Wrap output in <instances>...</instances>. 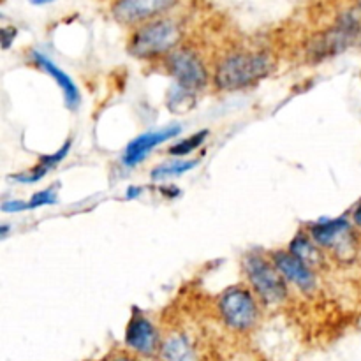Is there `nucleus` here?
Instances as JSON below:
<instances>
[{
  "instance_id": "39448f33",
  "label": "nucleus",
  "mask_w": 361,
  "mask_h": 361,
  "mask_svg": "<svg viewBox=\"0 0 361 361\" xmlns=\"http://www.w3.org/2000/svg\"><path fill=\"white\" fill-rule=\"evenodd\" d=\"M309 236L317 245L334 250L338 259L351 261L355 257V233L345 219H328V221L314 222L309 228Z\"/></svg>"
},
{
  "instance_id": "f8f14e48",
  "label": "nucleus",
  "mask_w": 361,
  "mask_h": 361,
  "mask_svg": "<svg viewBox=\"0 0 361 361\" xmlns=\"http://www.w3.org/2000/svg\"><path fill=\"white\" fill-rule=\"evenodd\" d=\"M32 60H34V63L39 67V69L44 71L46 74H49V76L56 81V85H59L60 90H62L63 99H66L67 108L76 109L78 106H80L81 97H80V90H78V87L74 85V81L71 80L69 74L63 73L55 62H51V60L41 51H32Z\"/></svg>"
},
{
  "instance_id": "f257e3e1",
  "label": "nucleus",
  "mask_w": 361,
  "mask_h": 361,
  "mask_svg": "<svg viewBox=\"0 0 361 361\" xmlns=\"http://www.w3.org/2000/svg\"><path fill=\"white\" fill-rule=\"evenodd\" d=\"M275 60L270 53H235L221 60L214 74L215 87L221 90H242L270 76Z\"/></svg>"
},
{
  "instance_id": "0eeeda50",
  "label": "nucleus",
  "mask_w": 361,
  "mask_h": 361,
  "mask_svg": "<svg viewBox=\"0 0 361 361\" xmlns=\"http://www.w3.org/2000/svg\"><path fill=\"white\" fill-rule=\"evenodd\" d=\"M178 4L180 0H115L111 4V14L120 25L140 27L148 21L164 18Z\"/></svg>"
},
{
  "instance_id": "aec40b11",
  "label": "nucleus",
  "mask_w": 361,
  "mask_h": 361,
  "mask_svg": "<svg viewBox=\"0 0 361 361\" xmlns=\"http://www.w3.org/2000/svg\"><path fill=\"white\" fill-rule=\"evenodd\" d=\"M16 34H18V30L14 27H4L2 28V46L4 48L6 49L9 48L11 42L16 39Z\"/></svg>"
},
{
  "instance_id": "6ab92c4d",
  "label": "nucleus",
  "mask_w": 361,
  "mask_h": 361,
  "mask_svg": "<svg viewBox=\"0 0 361 361\" xmlns=\"http://www.w3.org/2000/svg\"><path fill=\"white\" fill-rule=\"evenodd\" d=\"M2 210L6 212V214H16V212H23V210H28V201H4L2 203Z\"/></svg>"
},
{
  "instance_id": "dca6fc26",
  "label": "nucleus",
  "mask_w": 361,
  "mask_h": 361,
  "mask_svg": "<svg viewBox=\"0 0 361 361\" xmlns=\"http://www.w3.org/2000/svg\"><path fill=\"white\" fill-rule=\"evenodd\" d=\"M197 164H200V161H175V162H169V164H162L152 171V178L162 180V178H168V176L183 175V173L196 168Z\"/></svg>"
},
{
  "instance_id": "f3484780",
  "label": "nucleus",
  "mask_w": 361,
  "mask_h": 361,
  "mask_svg": "<svg viewBox=\"0 0 361 361\" xmlns=\"http://www.w3.org/2000/svg\"><path fill=\"white\" fill-rule=\"evenodd\" d=\"M207 137H208V130H200V133L192 134V136L187 137V140L178 141V143L173 145V147L169 148V154L175 155V157H183V155L192 154L194 150H197V148L204 143Z\"/></svg>"
},
{
  "instance_id": "b1692460",
  "label": "nucleus",
  "mask_w": 361,
  "mask_h": 361,
  "mask_svg": "<svg viewBox=\"0 0 361 361\" xmlns=\"http://www.w3.org/2000/svg\"><path fill=\"white\" fill-rule=\"evenodd\" d=\"M28 2L34 4V6H46V4H51L55 0H28Z\"/></svg>"
},
{
  "instance_id": "6e6552de",
  "label": "nucleus",
  "mask_w": 361,
  "mask_h": 361,
  "mask_svg": "<svg viewBox=\"0 0 361 361\" xmlns=\"http://www.w3.org/2000/svg\"><path fill=\"white\" fill-rule=\"evenodd\" d=\"M166 63H168V71L171 73V76L175 78V83L196 92L208 85L207 67H204L203 60L192 49H175V51L168 55Z\"/></svg>"
},
{
  "instance_id": "393cba45",
  "label": "nucleus",
  "mask_w": 361,
  "mask_h": 361,
  "mask_svg": "<svg viewBox=\"0 0 361 361\" xmlns=\"http://www.w3.org/2000/svg\"><path fill=\"white\" fill-rule=\"evenodd\" d=\"M358 4H360V9H361V0H358Z\"/></svg>"
},
{
  "instance_id": "9d476101",
  "label": "nucleus",
  "mask_w": 361,
  "mask_h": 361,
  "mask_svg": "<svg viewBox=\"0 0 361 361\" xmlns=\"http://www.w3.org/2000/svg\"><path fill=\"white\" fill-rule=\"evenodd\" d=\"M180 133H182V127L169 126L166 127V129L155 130V133L141 134V136H137L136 140H133L127 145L126 154H123V164L129 166V168L140 164L141 161L147 159V155L150 154L152 148L159 147V145L164 143V141L173 140V137L178 136Z\"/></svg>"
},
{
  "instance_id": "f03ea898",
  "label": "nucleus",
  "mask_w": 361,
  "mask_h": 361,
  "mask_svg": "<svg viewBox=\"0 0 361 361\" xmlns=\"http://www.w3.org/2000/svg\"><path fill=\"white\" fill-rule=\"evenodd\" d=\"M182 37V25L164 16L134 28L127 49L136 59H155L175 51Z\"/></svg>"
},
{
  "instance_id": "4468645a",
  "label": "nucleus",
  "mask_w": 361,
  "mask_h": 361,
  "mask_svg": "<svg viewBox=\"0 0 361 361\" xmlns=\"http://www.w3.org/2000/svg\"><path fill=\"white\" fill-rule=\"evenodd\" d=\"M289 252H291L296 259L305 263L310 270H312V268L321 267L324 261L323 254H321V250L317 249V243L314 242L310 236L303 235V233H300L298 236H295V240H293L291 245H289Z\"/></svg>"
},
{
  "instance_id": "ddd939ff",
  "label": "nucleus",
  "mask_w": 361,
  "mask_h": 361,
  "mask_svg": "<svg viewBox=\"0 0 361 361\" xmlns=\"http://www.w3.org/2000/svg\"><path fill=\"white\" fill-rule=\"evenodd\" d=\"M159 358L161 361H197V355L185 335H171L162 342Z\"/></svg>"
},
{
  "instance_id": "5701e85b",
  "label": "nucleus",
  "mask_w": 361,
  "mask_h": 361,
  "mask_svg": "<svg viewBox=\"0 0 361 361\" xmlns=\"http://www.w3.org/2000/svg\"><path fill=\"white\" fill-rule=\"evenodd\" d=\"M109 361H140V360H136L134 356H129V355H118V356H113Z\"/></svg>"
},
{
  "instance_id": "412c9836",
  "label": "nucleus",
  "mask_w": 361,
  "mask_h": 361,
  "mask_svg": "<svg viewBox=\"0 0 361 361\" xmlns=\"http://www.w3.org/2000/svg\"><path fill=\"white\" fill-rule=\"evenodd\" d=\"M137 196H141V187H129L126 192L127 200H136Z\"/></svg>"
},
{
  "instance_id": "2eb2a0df",
  "label": "nucleus",
  "mask_w": 361,
  "mask_h": 361,
  "mask_svg": "<svg viewBox=\"0 0 361 361\" xmlns=\"http://www.w3.org/2000/svg\"><path fill=\"white\" fill-rule=\"evenodd\" d=\"M166 104H168L169 111L176 113V115L189 113L197 104L196 90H190V88L182 87L178 83H173V87L168 92V101H166Z\"/></svg>"
},
{
  "instance_id": "1a4fd4ad",
  "label": "nucleus",
  "mask_w": 361,
  "mask_h": 361,
  "mask_svg": "<svg viewBox=\"0 0 361 361\" xmlns=\"http://www.w3.org/2000/svg\"><path fill=\"white\" fill-rule=\"evenodd\" d=\"M126 345L136 355L152 358L161 353L159 331L143 314L134 312L126 328Z\"/></svg>"
},
{
  "instance_id": "a211bd4d",
  "label": "nucleus",
  "mask_w": 361,
  "mask_h": 361,
  "mask_svg": "<svg viewBox=\"0 0 361 361\" xmlns=\"http://www.w3.org/2000/svg\"><path fill=\"white\" fill-rule=\"evenodd\" d=\"M56 189L55 187H48L44 190H39L32 196V200L28 201V210H35V208H41V207H49V204H55L56 203Z\"/></svg>"
},
{
  "instance_id": "7ed1b4c3",
  "label": "nucleus",
  "mask_w": 361,
  "mask_h": 361,
  "mask_svg": "<svg viewBox=\"0 0 361 361\" xmlns=\"http://www.w3.org/2000/svg\"><path fill=\"white\" fill-rule=\"evenodd\" d=\"M361 35V21L353 11H345L338 16L337 23L324 32L314 35L309 44V59L324 60L345 51Z\"/></svg>"
},
{
  "instance_id": "9b49d317",
  "label": "nucleus",
  "mask_w": 361,
  "mask_h": 361,
  "mask_svg": "<svg viewBox=\"0 0 361 361\" xmlns=\"http://www.w3.org/2000/svg\"><path fill=\"white\" fill-rule=\"evenodd\" d=\"M274 264L277 267V270L281 271L282 277L286 281L293 282L296 288H300L302 291L310 293L316 288V277H314V271L307 267L305 263H302L300 259H296L291 252H282L277 250L271 256Z\"/></svg>"
},
{
  "instance_id": "423d86ee",
  "label": "nucleus",
  "mask_w": 361,
  "mask_h": 361,
  "mask_svg": "<svg viewBox=\"0 0 361 361\" xmlns=\"http://www.w3.org/2000/svg\"><path fill=\"white\" fill-rule=\"evenodd\" d=\"M219 312L229 328L236 331H247L256 326L259 310L256 300L243 288H229L219 300Z\"/></svg>"
},
{
  "instance_id": "4be33fe9",
  "label": "nucleus",
  "mask_w": 361,
  "mask_h": 361,
  "mask_svg": "<svg viewBox=\"0 0 361 361\" xmlns=\"http://www.w3.org/2000/svg\"><path fill=\"white\" fill-rule=\"evenodd\" d=\"M353 219H355V224L361 229V203L358 204V207H356L355 214H353Z\"/></svg>"
},
{
  "instance_id": "20e7f679",
  "label": "nucleus",
  "mask_w": 361,
  "mask_h": 361,
  "mask_svg": "<svg viewBox=\"0 0 361 361\" xmlns=\"http://www.w3.org/2000/svg\"><path fill=\"white\" fill-rule=\"evenodd\" d=\"M243 270L257 295L267 303H279L286 298L284 277L274 263H268L261 254L250 252L243 257Z\"/></svg>"
}]
</instances>
